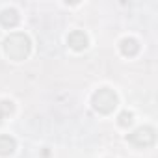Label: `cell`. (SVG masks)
I'll use <instances>...</instances> for the list:
<instances>
[{
    "instance_id": "4",
    "label": "cell",
    "mask_w": 158,
    "mask_h": 158,
    "mask_svg": "<svg viewBox=\"0 0 158 158\" xmlns=\"http://www.w3.org/2000/svg\"><path fill=\"white\" fill-rule=\"evenodd\" d=\"M67 43H69V47L74 48V50H84V48L88 47V35H86L82 30H74V32L69 34Z\"/></svg>"
},
{
    "instance_id": "5",
    "label": "cell",
    "mask_w": 158,
    "mask_h": 158,
    "mask_svg": "<svg viewBox=\"0 0 158 158\" xmlns=\"http://www.w3.org/2000/svg\"><path fill=\"white\" fill-rule=\"evenodd\" d=\"M17 23H19V13H17V10L6 8V10L0 11V24H2V26L13 28V26H17Z\"/></svg>"
},
{
    "instance_id": "7",
    "label": "cell",
    "mask_w": 158,
    "mask_h": 158,
    "mask_svg": "<svg viewBox=\"0 0 158 158\" xmlns=\"http://www.w3.org/2000/svg\"><path fill=\"white\" fill-rule=\"evenodd\" d=\"M15 139L11 138V136H8V134H2L0 136V154L2 156H8V154H11L13 151H15Z\"/></svg>"
},
{
    "instance_id": "1",
    "label": "cell",
    "mask_w": 158,
    "mask_h": 158,
    "mask_svg": "<svg viewBox=\"0 0 158 158\" xmlns=\"http://www.w3.org/2000/svg\"><path fill=\"white\" fill-rule=\"evenodd\" d=\"M4 50L11 60H24L30 52V39L24 34H11L4 41Z\"/></svg>"
},
{
    "instance_id": "6",
    "label": "cell",
    "mask_w": 158,
    "mask_h": 158,
    "mask_svg": "<svg viewBox=\"0 0 158 158\" xmlns=\"http://www.w3.org/2000/svg\"><path fill=\"white\" fill-rule=\"evenodd\" d=\"M119 48H121V52H123L125 56H136L138 50H139V45H138V41H136L134 37H125V39L121 41Z\"/></svg>"
},
{
    "instance_id": "2",
    "label": "cell",
    "mask_w": 158,
    "mask_h": 158,
    "mask_svg": "<svg viewBox=\"0 0 158 158\" xmlns=\"http://www.w3.org/2000/svg\"><path fill=\"white\" fill-rule=\"evenodd\" d=\"M91 102H93V108H95L97 112H101V114H110V112L117 106V95H115L112 89L102 88V89H99V91L93 93Z\"/></svg>"
},
{
    "instance_id": "8",
    "label": "cell",
    "mask_w": 158,
    "mask_h": 158,
    "mask_svg": "<svg viewBox=\"0 0 158 158\" xmlns=\"http://www.w3.org/2000/svg\"><path fill=\"white\" fill-rule=\"evenodd\" d=\"M11 112H13V102L11 101H2L0 102V117L10 115Z\"/></svg>"
},
{
    "instance_id": "9",
    "label": "cell",
    "mask_w": 158,
    "mask_h": 158,
    "mask_svg": "<svg viewBox=\"0 0 158 158\" xmlns=\"http://www.w3.org/2000/svg\"><path fill=\"white\" fill-rule=\"evenodd\" d=\"M130 123H132V114H130V112L119 114V125H121V127H128Z\"/></svg>"
},
{
    "instance_id": "3",
    "label": "cell",
    "mask_w": 158,
    "mask_h": 158,
    "mask_svg": "<svg viewBox=\"0 0 158 158\" xmlns=\"http://www.w3.org/2000/svg\"><path fill=\"white\" fill-rule=\"evenodd\" d=\"M128 141L134 143L136 147H147V145H152L154 143V130L151 127H141L138 130H134L130 136H128Z\"/></svg>"
}]
</instances>
